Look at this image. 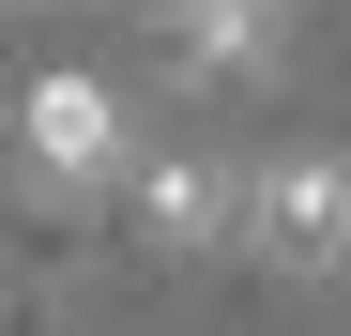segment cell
I'll return each instance as SVG.
<instances>
[{"label":"cell","mask_w":351,"mask_h":336,"mask_svg":"<svg viewBox=\"0 0 351 336\" xmlns=\"http://www.w3.org/2000/svg\"><path fill=\"white\" fill-rule=\"evenodd\" d=\"M229 245L290 260V275H336L351 260V153H260L229 184Z\"/></svg>","instance_id":"cell-1"},{"label":"cell","mask_w":351,"mask_h":336,"mask_svg":"<svg viewBox=\"0 0 351 336\" xmlns=\"http://www.w3.org/2000/svg\"><path fill=\"white\" fill-rule=\"evenodd\" d=\"M16 153H31V184L92 199V184H123L138 123H123V92H107V77H31V92H16Z\"/></svg>","instance_id":"cell-2"},{"label":"cell","mask_w":351,"mask_h":336,"mask_svg":"<svg viewBox=\"0 0 351 336\" xmlns=\"http://www.w3.org/2000/svg\"><path fill=\"white\" fill-rule=\"evenodd\" d=\"M229 184L245 168H214V153H123V199L153 245H229Z\"/></svg>","instance_id":"cell-3"},{"label":"cell","mask_w":351,"mask_h":336,"mask_svg":"<svg viewBox=\"0 0 351 336\" xmlns=\"http://www.w3.org/2000/svg\"><path fill=\"white\" fill-rule=\"evenodd\" d=\"M168 62L184 77H260L275 62V0H168Z\"/></svg>","instance_id":"cell-4"}]
</instances>
